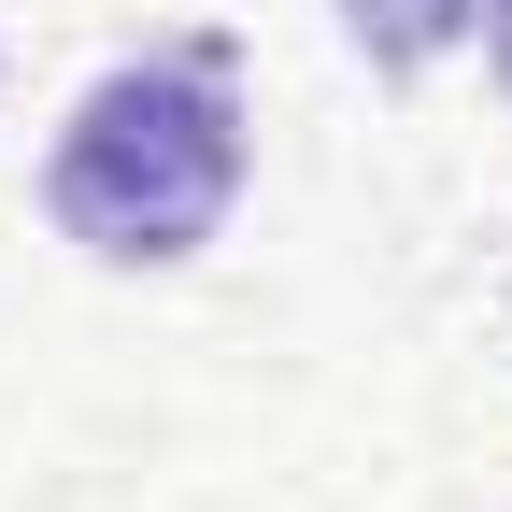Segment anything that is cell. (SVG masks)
Here are the masks:
<instances>
[{"label":"cell","mask_w":512,"mask_h":512,"mask_svg":"<svg viewBox=\"0 0 512 512\" xmlns=\"http://www.w3.org/2000/svg\"><path fill=\"white\" fill-rule=\"evenodd\" d=\"M328 15L370 72H441L456 43H484V0H328Z\"/></svg>","instance_id":"2"},{"label":"cell","mask_w":512,"mask_h":512,"mask_svg":"<svg viewBox=\"0 0 512 512\" xmlns=\"http://www.w3.org/2000/svg\"><path fill=\"white\" fill-rule=\"evenodd\" d=\"M484 57H498V86H512V0H484Z\"/></svg>","instance_id":"3"},{"label":"cell","mask_w":512,"mask_h":512,"mask_svg":"<svg viewBox=\"0 0 512 512\" xmlns=\"http://www.w3.org/2000/svg\"><path fill=\"white\" fill-rule=\"evenodd\" d=\"M242 171H256V100H242V43L228 29H185L143 43L57 114V157H43V214L72 256L100 271H185L228 214H242Z\"/></svg>","instance_id":"1"}]
</instances>
